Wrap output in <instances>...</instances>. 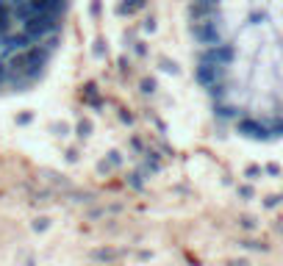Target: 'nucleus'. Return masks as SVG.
Segmentation results:
<instances>
[{
  "instance_id": "f257e3e1",
  "label": "nucleus",
  "mask_w": 283,
  "mask_h": 266,
  "mask_svg": "<svg viewBox=\"0 0 283 266\" xmlns=\"http://www.w3.org/2000/svg\"><path fill=\"white\" fill-rule=\"evenodd\" d=\"M67 0H0V86L39 75L56 47Z\"/></svg>"
}]
</instances>
